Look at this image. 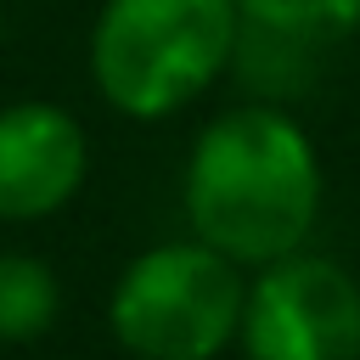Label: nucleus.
<instances>
[{"mask_svg":"<svg viewBox=\"0 0 360 360\" xmlns=\"http://www.w3.org/2000/svg\"><path fill=\"white\" fill-rule=\"evenodd\" d=\"M180 208L197 242L242 270L298 253L321 214V158L276 101H242L202 124L186 152Z\"/></svg>","mask_w":360,"mask_h":360,"instance_id":"nucleus-1","label":"nucleus"},{"mask_svg":"<svg viewBox=\"0 0 360 360\" xmlns=\"http://www.w3.org/2000/svg\"><path fill=\"white\" fill-rule=\"evenodd\" d=\"M236 0H101L90 79L124 118H169L236 56Z\"/></svg>","mask_w":360,"mask_h":360,"instance_id":"nucleus-2","label":"nucleus"},{"mask_svg":"<svg viewBox=\"0 0 360 360\" xmlns=\"http://www.w3.org/2000/svg\"><path fill=\"white\" fill-rule=\"evenodd\" d=\"M242 264L208 242H158L124 264L107 326L135 360H219L242 326Z\"/></svg>","mask_w":360,"mask_h":360,"instance_id":"nucleus-3","label":"nucleus"},{"mask_svg":"<svg viewBox=\"0 0 360 360\" xmlns=\"http://www.w3.org/2000/svg\"><path fill=\"white\" fill-rule=\"evenodd\" d=\"M236 343L248 360H360V281L326 253L259 264Z\"/></svg>","mask_w":360,"mask_h":360,"instance_id":"nucleus-4","label":"nucleus"},{"mask_svg":"<svg viewBox=\"0 0 360 360\" xmlns=\"http://www.w3.org/2000/svg\"><path fill=\"white\" fill-rule=\"evenodd\" d=\"M90 135L56 101L0 107V219H45L79 197Z\"/></svg>","mask_w":360,"mask_h":360,"instance_id":"nucleus-5","label":"nucleus"},{"mask_svg":"<svg viewBox=\"0 0 360 360\" xmlns=\"http://www.w3.org/2000/svg\"><path fill=\"white\" fill-rule=\"evenodd\" d=\"M236 22L242 34L326 56L360 28V0H236Z\"/></svg>","mask_w":360,"mask_h":360,"instance_id":"nucleus-6","label":"nucleus"},{"mask_svg":"<svg viewBox=\"0 0 360 360\" xmlns=\"http://www.w3.org/2000/svg\"><path fill=\"white\" fill-rule=\"evenodd\" d=\"M62 309L56 270L34 253H0V343H28L51 332Z\"/></svg>","mask_w":360,"mask_h":360,"instance_id":"nucleus-7","label":"nucleus"}]
</instances>
